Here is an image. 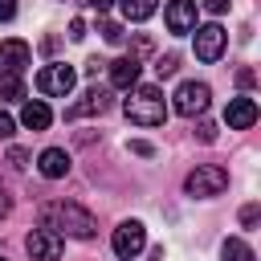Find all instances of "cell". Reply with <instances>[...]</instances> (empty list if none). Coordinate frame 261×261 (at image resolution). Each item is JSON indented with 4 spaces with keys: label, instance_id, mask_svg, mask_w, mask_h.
Returning <instances> with one entry per match:
<instances>
[{
    "label": "cell",
    "instance_id": "obj_1",
    "mask_svg": "<svg viewBox=\"0 0 261 261\" xmlns=\"http://www.w3.org/2000/svg\"><path fill=\"white\" fill-rule=\"evenodd\" d=\"M122 114L135 126H163L167 118V102L159 86H130V98L122 102Z\"/></svg>",
    "mask_w": 261,
    "mask_h": 261
},
{
    "label": "cell",
    "instance_id": "obj_2",
    "mask_svg": "<svg viewBox=\"0 0 261 261\" xmlns=\"http://www.w3.org/2000/svg\"><path fill=\"white\" fill-rule=\"evenodd\" d=\"M57 216V224L69 232V237H77V241H90L94 237V216L86 212V208H77V204H57V208H45V220H53Z\"/></svg>",
    "mask_w": 261,
    "mask_h": 261
},
{
    "label": "cell",
    "instance_id": "obj_3",
    "mask_svg": "<svg viewBox=\"0 0 261 261\" xmlns=\"http://www.w3.org/2000/svg\"><path fill=\"white\" fill-rule=\"evenodd\" d=\"M184 188H188V196H220L224 188H228V171L224 167H216V163H204V167H196L188 179H184Z\"/></svg>",
    "mask_w": 261,
    "mask_h": 261
},
{
    "label": "cell",
    "instance_id": "obj_4",
    "mask_svg": "<svg viewBox=\"0 0 261 261\" xmlns=\"http://www.w3.org/2000/svg\"><path fill=\"white\" fill-rule=\"evenodd\" d=\"M208 98H212V90H208L204 82H179V90L171 94V106H175V114L196 118V114L208 110Z\"/></svg>",
    "mask_w": 261,
    "mask_h": 261
},
{
    "label": "cell",
    "instance_id": "obj_5",
    "mask_svg": "<svg viewBox=\"0 0 261 261\" xmlns=\"http://www.w3.org/2000/svg\"><path fill=\"white\" fill-rule=\"evenodd\" d=\"M73 82H77V73H73L69 65H61V61H53V65H45V69L37 73V90L49 94V98H65V94L73 90Z\"/></svg>",
    "mask_w": 261,
    "mask_h": 261
},
{
    "label": "cell",
    "instance_id": "obj_6",
    "mask_svg": "<svg viewBox=\"0 0 261 261\" xmlns=\"http://www.w3.org/2000/svg\"><path fill=\"white\" fill-rule=\"evenodd\" d=\"M114 253L122 257V261H135L139 253H143V245H147V228L139 224V220H122L118 228H114Z\"/></svg>",
    "mask_w": 261,
    "mask_h": 261
},
{
    "label": "cell",
    "instance_id": "obj_7",
    "mask_svg": "<svg viewBox=\"0 0 261 261\" xmlns=\"http://www.w3.org/2000/svg\"><path fill=\"white\" fill-rule=\"evenodd\" d=\"M224 45H228V33L220 29V24H204V29H196V57L200 61H220V53H224Z\"/></svg>",
    "mask_w": 261,
    "mask_h": 261
},
{
    "label": "cell",
    "instance_id": "obj_8",
    "mask_svg": "<svg viewBox=\"0 0 261 261\" xmlns=\"http://www.w3.org/2000/svg\"><path fill=\"white\" fill-rule=\"evenodd\" d=\"M24 249L33 253V261H61V232L53 228H33Z\"/></svg>",
    "mask_w": 261,
    "mask_h": 261
},
{
    "label": "cell",
    "instance_id": "obj_9",
    "mask_svg": "<svg viewBox=\"0 0 261 261\" xmlns=\"http://www.w3.org/2000/svg\"><path fill=\"white\" fill-rule=\"evenodd\" d=\"M163 20H167V33H175V37L192 33L196 29V0H171L163 8Z\"/></svg>",
    "mask_w": 261,
    "mask_h": 261
},
{
    "label": "cell",
    "instance_id": "obj_10",
    "mask_svg": "<svg viewBox=\"0 0 261 261\" xmlns=\"http://www.w3.org/2000/svg\"><path fill=\"white\" fill-rule=\"evenodd\" d=\"M224 122H228L232 130H249V126L257 122V102H253L249 94L228 98V106H224Z\"/></svg>",
    "mask_w": 261,
    "mask_h": 261
},
{
    "label": "cell",
    "instance_id": "obj_11",
    "mask_svg": "<svg viewBox=\"0 0 261 261\" xmlns=\"http://www.w3.org/2000/svg\"><path fill=\"white\" fill-rule=\"evenodd\" d=\"M29 57H33L29 41H16V37L0 41V73H20L29 65Z\"/></svg>",
    "mask_w": 261,
    "mask_h": 261
},
{
    "label": "cell",
    "instance_id": "obj_12",
    "mask_svg": "<svg viewBox=\"0 0 261 261\" xmlns=\"http://www.w3.org/2000/svg\"><path fill=\"white\" fill-rule=\"evenodd\" d=\"M106 106H110V94L94 86V90H86V94H82V102H73V106L65 110V118H69V122H77V118H86V114H102Z\"/></svg>",
    "mask_w": 261,
    "mask_h": 261
},
{
    "label": "cell",
    "instance_id": "obj_13",
    "mask_svg": "<svg viewBox=\"0 0 261 261\" xmlns=\"http://www.w3.org/2000/svg\"><path fill=\"white\" fill-rule=\"evenodd\" d=\"M139 57H118V61H110V86L114 90H130V86H139Z\"/></svg>",
    "mask_w": 261,
    "mask_h": 261
},
{
    "label": "cell",
    "instance_id": "obj_14",
    "mask_svg": "<svg viewBox=\"0 0 261 261\" xmlns=\"http://www.w3.org/2000/svg\"><path fill=\"white\" fill-rule=\"evenodd\" d=\"M37 167H41V175H45V179H61V175L69 171V151H61V147H49V151H41Z\"/></svg>",
    "mask_w": 261,
    "mask_h": 261
},
{
    "label": "cell",
    "instance_id": "obj_15",
    "mask_svg": "<svg viewBox=\"0 0 261 261\" xmlns=\"http://www.w3.org/2000/svg\"><path fill=\"white\" fill-rule=\"evenodd\" d=\"M20 122H24L29 130H45V126L53 122V110H49L45 102H24V110H20Z\"/></svg>",
    "mask_w": 261,
    "mask_h": 261
},
{
    "label": "cell",
    "instance_id": "obj_16",
    "mask_svg": "<svg viewBox=\"0 0 261 261\" xmlns=\"http://www.w3.org/2000/svg\"><path fill=\"white\" fill-rule=\"evenodd\" d=\"M0 98H4V102H20V98H24L20 73H0Z\"/></svg>",
    "mask_w": 261,
    "mask_h": 261
},
{
    "label": "cell",
    "instance_id": "obj_17",
    "mask_svg": "<svg viewBox=\"0 0 261 261\" xmlns=\"http://www.w3.org/2000/svg\"><path fill=\"white\" fill-rule=\"evenodd\" d=\"M118 4H122V16H126V20H135V24H139V20H147V16L155 12V0H118Z\"/></svg>",
    "mask_w": 261,
    "mask_h": 261
},
{
    "label": "cell",
    "instance_id": "obj_18",
    "mask_svg": "<svg viewBox=\"0 0 261 261\" xmlns=\"http://www.w3.org/2000/svg\"><path fill=\"white\" fill-rule=\"evenodd\" d=\"M224 261H257V253H253L241 237H228V241H224Z\"/></svg>",
    "mask_w": 261,
    "mask_h": 261
},
{
    "label": "cell",
    "instance_id": "obj_19",
    "mask_svg": "<svg viewBox=\"0 0 261 261\" xmlns=\"http://www.w3.org/2000/svg\"><path fill=\"white\" fill-rule=\"evenodd\" d=\"M175 69H179V57H175V53H163V57L155 61V73H159V77H171Z\"/></svg>",
    "mask_w": 261,
    "mask_h": 261
},
{
    "label": "cell",
    "instance_id": "obj_20",
    "mask_svg": "<svg viewBox=\"0 0 261 261\" xmlns=\"http://www.w3.org/2000/svg\"><path fill=\"white\" fill-rule=\"evenodd\" d=\"M102 37H106L110 45H118V41H122L126 33H122V24H114V20H102Z\"/></svg>",
    "mask_w": 261,
    "mask_h": 261
},
{
    "label": "cell",
    "instance_id": "obj_21",
    "mask_svg": "<svg viewBox=\"0 0 261 261\" xmlns=\"http://www.w3.org/2000/svg\"><path fill=\"white\" fill-rule=\"evenodd\" d=\"M12 130H16L12 114H4V110H0V139H12Z\"/></svg>",
    "mask_w": 261,
    "mask_h": 261
},
{
    "label": "cell",
    "instance_id": "obj_22",
    "mask_svg": "<svg viewBox=\"0 0 261 261\" xmlns=\"http://www.w3.org/2000/svg\"><path fill=\"white\" fill-rule=\"evenodd\" d=\"M8 163H12V167H29V155H24L20 147H12V151H8Z\"/></svg>",
    "mask_w": 261,
    "mask_h": 261
},
{
    "label": "cell",
    "instance_id": "obj_23",
    "mask_svg": "<svg viewBox=\"0 0 261 261\" xmlns=\"http://www.w3.org/2000/svg\"><path fill=\"white\" fill-rule=\"evenodd\" d=\"M69 37H73V41H82V37H86V20H82V16H77V20H69Z\"/></svg>",
    "mask_w": 261,
    "mask_h": 261
},
{
    "label": "cell",
    "instance_id": "obj_24",
    "mask_svg": "<svg viewBox=\"0 0 261 261\" xmlns=\"http://www.w3.org/2000/svg\"><path fill=\"white\" fill-rule=\"evenodd\" d=\"M253 82H257V73H253V69H237V86H245V90H249Z\"/></svg>",
    "mask_w": 261,
    "mask_h": 261
},
{
    "label": "cell",
    "instance_id": "obj_25",
    "mask_svg": "<svg viewBox=\"0 0 261 261\" xmlns=\"http://www.w3.org/2000/svg\"><path fill=\"white\" fill-rule=\"evenodd\" d=\"M196 130H200V143H212V139H216V126H212V122H200Z\"/></svg>",
    "mask_w": 261,
    "mask_h": 261
},
{
    "label": "cell",
    "instance_id": "obj_26",
    "mask_svg": "<svg viewBox=\"0 0 261 261\" xmlns=\"http://www.w3.org/2000/svg\"><path fill=\"white\" fill-rule=\"evenodd\" d=\"M16 16V0H0V20H12Z\"/></svg>",
    "mask_w": 261,
    "mask_h": 261
},
{
    "label": "cell",
    "instance_id": "obj_27",
    "mask_svg": "<svg viewBox=\"0 0 261 261\" xmlns=\"http://www.w3.org/2000/svg\"><path fill=\"white\" fill-rule=\"evenodd\" d=\"M257 216H261V212H257V204H249V208L241 212V224H257Z\"/></svg>",
    "mask_w": 261,
    "mask_h": 261
},
{
    "label": "cell",
    "instance_id": "obj_28",
    "mask_svg": "<svg viewBox=\"0 0 261 261\" xmlns=\"http://www.w3.org/2000/svg\"><path fill=\"white\" fill-rule=\"evenodd\" d=\"M204 8H208V12H212V16H220V12H224V8H228V0H204Z\"/></svg>",
    "mask_w": 261,
    "mask_h": 261
},
{
    "label": "cell",
    "instance_id": "obj_29",
    "mask_svg": "<svg viewBox=\"0 0 261 261\" xmlns=\"http://www.w3.org/2000/svg\"><path fill=\"white\" fill-rule=\"evenodd\" d=\"M130 151H135V155H151L155 147H151V143H143V139H135V143H130Z\"/></svg>",
    "mask_w": 261,
    "mask_h": 261
},
{
    "label": "cell",
    "instance_id": "obj_30",
    "mask_svg": "<svg viewBox=\"0 0 261 261\" xmlns=\"http://www.w3.org/2000/svg\"><path fill=\"white\" fill-rule=\"evenodd\" d=\"M86 4H90V8H94V12H106V8H110V4H114V0H86Z\"/></svg>",
    "mask_w": 261,
    "mask_h": 261
},
{
    "label": "cell",
    "instance_id": "obj_31",
    "mask_svg": "<svg viewBox=\"0 0 261 261\" xmlns=\"http://www.w3.org/2000/svg\"><path fill=\"white\" fill-rule=\"evenodd\" d=\"M0 261H8V257H0Z\"/></svg>",
    "mask_w": 261,
    "mask_h": 261
}]
</instances>
